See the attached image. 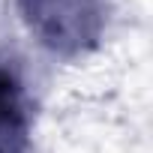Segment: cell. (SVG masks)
<instances>
[{"instance_id": "2", "label": "cell", "mask_w": 153, "mask_h": 153, "mask_svg": "<svg viewBox=\"0 0 153 153\" xmlns=\"http://www.w3.org/2000/svg\"><path fill=\"white\" fill-rule=\"evenodd\" d=\"M24 138V108L15 78L0 69V153H15Z\"/></svg>"}, {"instance_id": "1", "label": "cell", "mask_w": 153, "mask_h": 153, "mask_svg": "<svg viewBox=\"0 0 153 153\" xmlns=\"http://www.w3.org/2000/svg\"><path fill=\"white\" fill-rule=\"evenodd\" d=\"M30 18L36 21V27H42L45 39L54 27V18L57 12H66V21L75 33V39H84L87 36V21L93 18V9H90V0H30V6H27Z\"/></svg>"}]
</instances>
